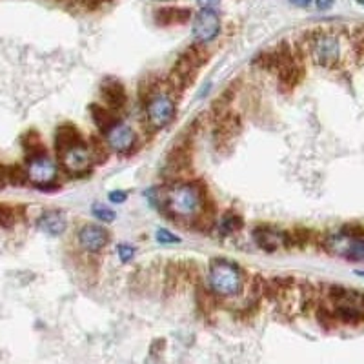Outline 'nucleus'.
Wrapping results in <instances>:
<instances>
[{
    "mask_svg": "<svg viewBox=\"0 0 364 364\" xmlns=\"http://www.w3.org/2000/svg\"><path fill=\"white\" fill-rule=\"evenodd\" d=\"M315 6H317L321 11H326V9H330L331 6H333V0H315Z\"/></svg>",
    "mask_w": 364,
    "mask_h": 364,
    "instance_id": "32",
    "label": "nucleus"
},
{
    "mask_svg": "<svg viewBox=\"0 0 364 364\" xmlns=\"http://www.w3.org/2000/svg\"><path fill=\"white\" fill-rule=\"evenodd\" d=\"M193 139L195 133L191 129L186 128L181 133V136L171 144V148L166 154L162 177L171 178L173 182L184 181L182 175H186L191 170V166H193Z\"/></svg>",
    "mask_w": 364,
    "mask_h": 364,
    "instance_id": "4",
    "label": "nucleus"
},
{
    "mask_svg": "<svg viewBox=\"0 0 364 364\" xmlns=\"http://www.w3.org/2000/svg\"><path fill=\"white\" fill-rule=\"evenodd\" d=\"M190 228L193 232L199 233H211L213 232V228L217 224V203L213 200V197H208V200L204 203L203 210L190 220Z\"/></svg>",
    "mask_w": 364,
    "mask_h": 364,
    "instance_id": "17",
    "label": "nucleus"
},
{
    "mask_svg": "<svg viewBox=\"0 0 364 364\" xmlns=\"http://www.w3.org/2000/svg\"><path fill=\"white\" fill-rule=\"evenodd\" d=\"M87 112H90V117L91 120H93L95 128L99 129V135H106V133L119 122L117 113L112 112L109 108H106L104 104H90V109H87Z\"/></svg>",
    "mask_w": 364,
    "mask_h": 364,
    "instance_id": "20",
    "label": "nucleus"
},
{
    "mask_svg": "<svg viewBox=\"0 0 364 364\" xmlns=\"http://www.w3.org/2000/svg\"><path fill=\"white\" fill-rule=\"evenodd\" d=\"M82 142H86V139H84L82 132L73 122H63V124H58L57 129H55L53 149L57 159H60L66 151H70L75 146L82 144Z\"/></svg>",
    "mask_w": 364,
    "mask_h": 364,
    "instance_id": "15",
    "label": "nucleus"
},
{
    "mask_svg": "<svg viewBox=\"0 0 364 364\" xmlns=\"http://www.w3.org/2000/svg\"><path fill=\"white\" fill-rule=\"evenodd\" d=\"M109 239H112V233L102 224L87 223L77 230V242H79L80 250L87 253L102 252L109 245Z\"/></svg>",
    "mask_w": 364,
    "mask_h": 364,
    "instance_id": "12",
    "label": "nucleus"
},
{
    "mask_svg": "<svg viewBox=\"0 0 364 364\" xmlns=\"http://www.w3.org/2000/svg\"><path fill=\"white\" fill-rule=\"evenodd\" d=\"M210 197L204 181H178L166 188L162 208L173 220H188L190 223Z\"/></svg>",
    "mask_w": 364,
    "mask_h": 364,
    "instance_id": "1",
    "label": "nucleus"
},
{
    "mask_svg": "<svg viewBox=\"0 0 364 364\" xmlns=\"http://www.w3.org/2000/svg\"><path fill=\"white\" fill-rule=\"evenodd\" d=\"M117 255H119V261L122 262V264H129V262L135 259L136 250H135V246L122 242V245L117 246Z\"/></svg>",
    "mask_w": 364,
    "mask_h": 364,
    "instance_id": "28",
    "label": "nucleus"
},
{
    "mask_svg": "<svg viewBox=\"0 0 364 364\" xmlns=\"http://www.w3.org/2000/svg\"><path fill=\"white\" fill-rule=\"evenodd\" d=\"M108 199H109V203H112V204H122V203H126V200H128V193H126V191H122V190L109 191Z\"/></svg>",
    "mask_w": 364,
    "mask_h": 364,
    "instance_id": "30",
    "label": "nucleus"
},
{
    "mask_svg": "<svg viewBox=\"0 0 364 364\" xmlns=\"http://www.w3.org/2000/svg\"><path fill=\"white\" fill-rule=\"evenodd\" d=\"M253 239L257 246L266 253H275L277 250H291V233L288 230H281L277 226H269V224H259L253 228Z\"/></svg>",
    "mask_w": 364,
    "mask_h": 364,
    "instance_id": "9",
    "label": "nucleus"
},
{
    "mask_svg": "<svg viewBox=\"0 0 364 364\" xmlns=\"http://www.w3.org/2000/svg\"><path fill=\"white\" fill-rule=\"evenodd\" d=\"M142 109H144L148 128L154 133L161 132V129L170 126L175 120V115H177V99L164 86V90L157 93Z\"/></svg>",
    "mask_w": 364,
    "mask_h": 364,
    "instance_id": "6",
    "label": "nucleus"
},
{
    "mask_svg": "<svg viewBox=\"0 0 364 364\" xmlns=\"http://www.w3.org/2000/svg\"><path fill=\"white\" fill-rule=\"evenodd\" d=\"M6 181H8V184H11V186H26V184H29L26 164L15 162V164L6 166Z\"/></svg>",
    "mask_w": 364,
    "mask_h": 364,
    "instance_id": "25",
    "label": "nucleus"
},
{
    "mask_svg": "<svg viewBox=\"0 0 364 364\" xmlns=\"http://www.w3.org/2000/svg\"><path fill=\"white\" fill-rule=\"evenodd\" d=\"M197 4L200 9H208V11H217L220 6V0H197Z\"/></svg>",
    "mask_w": 364,
    "mask_h": 364,
    "instance_id": "31",
    "label": "nucleus"
},
{
    "mask_svg": "<svg viewBox=\"0 0 364 364\" xmlns=\"http://www.w3.org/2000/svg\"><path fill=\"white\" fill-rule=\"evenodd\" d=\"M190 8H181V6H168V8H161L155 11V24L161 28H168V26H181L186 24L191 18Z\"/></svg>",
    "mask_w": 364,
    "mask_h": 364,
    "instance_id": "18",
    "label": "nucleus"
},
{
    "mask_svg": "<svg viewBox=\"0 0 364 364\" xmlns=\"http://www.w3.org/2000/svg\"><path fill=\"white\" fill-rule=\"evenodd\" d=\"M323 246L328 253L344 257L348 261L364 262V226L344 224L339 233L324 239Z\"/></svg>",
    "mask_w": 364,
    "mask_h": 364,
    "instance_id": "5",
    "label": "nucleus"
},
{
    "mask_svg": "<svg viewBox=\"0 0 364 364\" xmlns=\"http://www.w3.org/2000/svg\"><path fill=\"white\" fill-rule=\"evenodd\" d=\"M355 273L359 275V277H364V272H360V269H359V272H355Z\"/></svg>",
    "mask_w": 364,
    "mask_h": 364,
    "instance_id": "35",
    "label": "nucleus"
},
{
    "mask_svg": "<svg viewBox=\"0 0 364 364\" xmlns=\"http://www.w3.org/2000/svg\"><path fill=\"white\" fill-rule=\"evenodd\" d=\"M37 228L50 237H58L66 232L68 217L63 210H46L37 219Z\"/></svg>",
    "mask_w": 364,
    "mask_h": 364,
    "instance_id": "16",
    "label": "nucleus"
},
{
    "mask_svg": "<svg viewBox=\"0 0 364 364\" xmlns=\"http://www.w3.org/2000/svg\"><path fill=\"white\" fill-rule=\"evenodd\" d=\"M302 77H304V68H302L301 60H294V63L286 64L281 70L277 71V80H279V90L282 93L286 91H294L295 87L301 84Z\"/></svg>",
    "mask_w": 364,
    "mask_h": 364,
    "instance_id": "19",
    "label": "nucleus"
},
{
    "mask_svg": "<svg viewBox=\"0 0 364 364\" xmlns=\"http://www.w3.org/2000/svg\"><path fill=\"white\" fill-rule=\"evenodd\" d=\"M166 82L159 77L157 73L144 75L141 80H139V87H136V99H139V104L141 108H144L149 100L154 99L157 93H161L164 90Z\"/></svg>",
    "mask_w": 364,
    "mask_h": 364,
    "instance_id": "21",
    "label": "nucleus"
},
{
    "mask_svg": "<svg viewBox=\"0 0 364 364\" xmlns=\"http://www.w3.org/2000/svg\"><path fill=\"white\" fill-rule=\"evenodd\" d=\"M91 213H93V217H95L99 223H113L115 220V211L112 210V208H106L102 206V204H95V206L91 208Z\"/></svg>",
    "mask_w": 364,
    "mask_h": 364,
    "instance_id": "27",
    "label": "nucleus"
},
{
    "mask_svg": "<svg viewBox=\"0 0 364 364\" xmlns=\"http://www.w3.org/2000/svg\"><path fill=\"white\" fill-rule=\"evenodd\" d=\"M208 58H210V53H208L206 46L197 44V42L188 46L186 50L178 55L170 75H168V79H166L168 87L173 91L175 95L188 90L197 80V75L206 66Z\"/></svg>",
    "mask_w": 364,
    "mask_h": 364,
    "instance_id": "3",
    "label": "nucleus"
},
{
    "mask_svg": "<svg viewBox=\"0 0 364 364\" xmlns=\"http://www.w3.org/2000/svg\"><path fill=\"white\" fill-rule=\"evenodd\" d=\"M155 239H157L161 245H178V242H181V237L171 233L170 230H166V228H161V230H159Z\"/></svg>",
    "mask_w": 364,
    "mask_h": 364,
    "instance_id": "29",
    "label": "nucleus"
},
{
    "mask_svg": "<svg viewBox=\"0 0 364 364\" xmlns=\"http://www.w3.org/2000/svg\"><path fill=\"white\" fill-rule=\"evenodd\" d=\"M242 132V115L228 112L220 119L213 120V144L219 151H228Z\"/></svg>",
    "mask_w": 364,
    "mask_h": 364,
    "instance_id": "8",
    "label": "nucleus"
},
{
    "mask_svg": "<svg viewBox=\"0 0 364 364\" xmlns=\"http://www.w3.org/2000/svg\"><path fill=\"white\" fill-rule=\"evenodd\" d=\"M18 206H9V204H0V226L11 228L18 223Z\"/></svg>",
    "mask_w": 364,
    "mask_h": 364,
    "instance_id": "26",
    "label": "nucleus"
},
{
    "mask_svg": "<svg viewBox=\"0 0 364 364\" xmlns=\"http://www.w3.org/2000/svg\"><path fill=\"white\" fill-rule=\"evenodd\" d=\"M359 4H363V6H364V0H359Z\"/></svg>",
    "mask_w": 364,
    "mask_h": 364,
    "instance_id": "36",
    "label": "nucleus"
},
{
    "mask_svg": "<svg viewBox=\"0 0 364 364\" xmlns=\"http://www.w3.org/2000/svg\"><path fill=\"white\" fill-rule=\"evenodd\" d=\"M290 2L295 6H301V8H306L311 4V0H290Z\"/></svg>",
    "mask_w": 364,
    "mask_h": 364,
    "instance_id": "34",
    "label": "nucleus"
},
{
    "mask_svg": "<svg viewBox=\"0 0 364 364\" xmlns=\"http://www.w3.org/2000/svg\"><path fill=\"white\" fill-rule=\"evenodd\" d=\"M220 35V18L217 11L200 9L193 18V38L197 44H210Z\"/></svg>",
    "mask_w": 364,
    "mask_h": 364,
    "instance_id": "14",
    "label": "nucleus"
},
{
    "mask_svg": "<svg viewBox=\"0 0 364 364\" xmlns=\"http://www.w3.org/2000/svg\"><path fill=\"white\" fill-rule=\"evenodd\" d=\"M26 170H28L29 182L41 191H55L58 190V168L57 162L50 157V154L37 155V157L26 159Z\"/></svg>",
    "mask_w": 364,
    "mask_h": 364,
    "instance_id": "7",
    "label": "nucleus"
},
{
    "mask_svg": "<svg viewBox=\"0 0 364 364\" xmlns=\"http://www.w3.org/2000/svg\"><path fill=\"white\" fill-rule=\"evenodd\" d=\"M86 142L93 166H102L109 161L112 149H109L108 142H106V139L102 135H91L90 139H86Z\"/></svg>",
    "mask_w": 364,
    "mask_h": 364,
    "instance_id": "22",
    "label": "nucleus"
},
{
    "mask_svg": "<svg viewBox=\"0 0 364 364\" xmlns=\"http://www.w3.org/2000/svg\"><path fill=\"white\" fill-rule=\"evenodd\" d=\"M21 144H22V148H24L26 159L37 157V155L46 154V151H48V149H46V146L42 144V136L37 129H29V132L22 133Z\"/></svg>",
    "mask_w": 364,
    "mask_h": 364,
    "instance_id": "23",
    "label": "nucleus"
},
{
    "mask_svg": "<svg viewBox=\"0 0 364 364\" xmlns=\"http://www.w3.org/2000/svg\"><path fill=\"white\" fill-rule=\"evenodd\" d=\"M58 164L63 166V170L66 171L70 177L80 178L86 177L91 173V168H93V162L90 157V149H87V142L75 146L70 151L63 155L60 159H57Z\"/></svg>",
    "mask_w": 364,
    "mask_h": 364,
    "instance_id": "11",
    "label": "nucleus"
},
{
    "mask_svg": "<svg viewBox=\"0 0 364 364\" xmlns=\"http://www.w3.org/2000/svg\"><path fill=\"white\" fill-rule=\"evenodd\" d=\"M159 2H166V0H159Z\"/></svg>",
    "mask_w": 364,
    "mask_h": 364,
    "instance_id": "37",
    "label": "nucleus"
},
{
    "mask_svg": "<svg viewBox=\"0 0 364 364\" xmlns=\"http://www.w3.org/2000/svg\"><path fill=\"white\" fill-rule=\"evenodd\" d=\"M108 142L109 149L115 151L120 157H129V155L139 151V135L135 129L126 122H117L106 135H102Z\"/></svg>",
    "mask_w": 364,
    "mask_h": 364,
    "instance_id": "10",
    "label": "nucleus"
},
{
    "mask_svg": "<svg viewBox=\"0 0 364 364\" xmlns=\"http://www.w3.org/2000/svg\"><path fill=\"white\" fill-rule=\"evenodd\" d=\"M208 290L217 299H237L246 288V272L237 262L217 257L210 262L206 279Z\"/></svg>",
    "mask_w": 364,
    "mask_h": 364,
    "instance_id": "2",
    "label": "nucleus"
},
{
    "mask_svg": "<svg viewBox=\"0 0 364 364\" xmlns=\"http://www.w3.org/2000/svg\"><path fill=\"white\" fill-rule=\"evenodd\" d=\"M245 226V219L237 213L235 210H230L228 213H224L223 219L219 220V233L220 237H230L233 233L240 232Z\"/></svg>",
    "mask_w": 364,
    "mask_h": 364,
    "instance_id": "24",
    "label": "nucleus"
},
{
    "mask_svg": "<svg viewBox=\"0 0 364 364\" xmlns=\"http://www.w3.org/2000/svg\"><path fill=\"white\" fill-rule=\"evenodd\" d=\"M99 95L102 99V104L112 112H122L128 106V91L122 80L117 77H104L100 80Z\"/></svg>",
    "mask_w": 364,
    "mask_h": 364,
    "instance_id": "13",
    "label": "nucleus"
},
{
    "mask_svg": "<svg viewBox=\"0 0 364 364\" xmlns=\"http://www.w3.org/2000/svg\"><path fill=\"white\" fill-rule=\"evenodd\" d=\"M8 184V181H6V166L0 162V190Z\"/></svg>",
    "mask_w": 364,
    "mask_h": 364,
    "instance_id": "33",
    "label": "nucleus"
}]
</instances>
